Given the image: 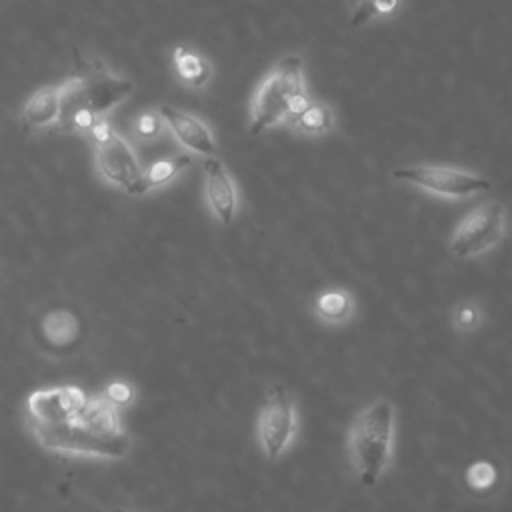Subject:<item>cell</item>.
<instances>
[{
    "mask_svg": "<svg viewBox=\"0 0 512 512\" xmlns=\"http://www.w3.org/2000/svg\"><path fill=\"white\" fill-rule=\"evenodd\" d=\"M496 478H498V472L494 464L488 460H476L466 468V484L472 490H478V492L488 490L496 484Z\"/></svg>",
    "mask_w": 512,
    "mask_h": 512,
    "instance_id": "22",
    "label": "cell"
},
{
    "mask_svg": "<svg viewBox=\"0 0 512 512\" xmlns=\"http://www.w3.org/2000/svg\"><path fill=\"white\" fill-rule=\"evenodd\" d=\"M484 320V312L478 302L474 300H464L454 306L452 310V326L460 334H470L480 328Z\"/></svg>",
    "mask_w": 512,
    "mask_h": 512,
    "instance_id": "21",
    "label": "cell"
},
{
    "mask_svg": "<svg viewBox=\"0 0 512 512\" xmlns=\"http://www.w3.org/2000/svg\"><path fill=\"white\" fill-rule=\"evenodd\" d=\"M134 90L132 80L102 62L70 74L60 82V122L68 134L86 136L98 122L118 108Z\"/></svg>",
    "mask_w": 512,
    "mask_h": 512,
    "instance_id": "1",
    "label": "cell"
},
{
    "mask_svg": "<svg viewBox=\"0 0 512 512\" xmlns=\"http://www.w3.org/2000/svg\"><path fill=\"white\" fill-rule=\"evenodd\" d=\"M396 408L386 398L366 404L348 428V458L360 484L374 486L388 470L394 452Z\"/></svg>",
    "mask_w": 512,
    "mask_h": 512,
    "instance_id": "3",
    "label": "cell"
},
{
    "mask_svg": "<svg viewBox=\"0 0 512 512\" xmlns=\"http://www.w3.org/2000/svg\"><path fill=\"white\" fill-rule=\"evenodd\" d=\"M288 126L302 136H310V138L326 136L334 128V112L328 104L310 100V104Z\"/></svg>",
    "mask_w": 512,
    "mask_h": 512,
    "instance_id": "18",
    "label": "cell"
},
{
    "mask_svg": "<svg viewBox=\"0 0 512 512\" xmlns=\"http://www.w3.org/2000/svg\"><path fill=\"white\" fill-rule=\"evenodd\" d=\"M102 396H104L112 406H116V408L120 410V408H124V406H128V404H132V400H134V390H132V386H130L128 382H110V384L106 386V390L102 392Z\"/></svg>",
    "mask_w": 512,
    "mask_h": 512,
    "instance_id": "23",
    "label": "cell"
},
{
    "mask_svg": "<svg viewBox=\"0 0 512 512\" xmlns=\"http://www.w3.org/2000/svg\"><path fill=\"white\" fill-rule=\"evenodd\" d=\"M78 420L88 426L92 432L108 438H120L126 436L128 432L122 426L120 410L112 406L102 394L98 396H88L86 406L78 414Z\"/></svg>",
    "mask_w": 512,
    "mask_h": 512,
    "instance_id": "15",
    "label": "cell"
},
{
    "mask_svg": "<svg viewBox=\"0 0 512 512\" xmlns=\"http://www.w3.org/2000/svg\"><path fill=\"white\" fill-rule=\"evenodd\" d=\"M398 6H400V0H358L350 14L348 24L352 28H360L374 18L392 16Z\"/></svg>",
    "mask_w": 512,
    "mask_h": 512,
    "instance_id": "20",
    "label": "cell"
},
{
    "mask_svg": "<svg viewBox=\"0 0 512 512\" xmlns=\"http://www.w3.org/2000/svg\"><path fill=\"white\" fill-rule=\"evenodd\" d=\"M506 232V208L498 200H486L472 208L454 228L448 248L456 258H476L492 250Z\"/></svg>",
    "mask_w": 512,
    "mask_h": 512,
    "instance_id": "7",
    "label": "cell"
},
{
    "mask_svg": "<svg viewBox=\"0 0 512 512\" xmlns=\"http://www.w3.org/2000/svg\"><path fill=\"white\" fill-rule=\"evenodd\" d=\"M298 434V406L292 394L276 384L266 392L256 418V442L266 460L282 458Z\"/></svg>",
    "mask_w": 512,
    "mask_h": 512,
    "instance_id": "6",
    "label": "cell"
},
{
    "mask_svg": "<svg viewBox=\"0 0 512 512\" xmlns=\"http://www.w3.org/2000/svg\"><path fill=\"white\" fill-rule=\"evenodd\" d=\"M190 164H192V154H174V156L152 162L148 168H144V174H142V194L168 186Z\"/></svg>",
    "mask_w": 512,
    "mask_h": 512,
    "instance_id": "17",
    "label": "cell"
},
{
    "mask_svg": "<svg viewBox=\"0 0 512 512\" xmlns=\"http://www.w3.org/2000/svg\"><path fill=\"white\" fill-rule=\"evenodd\" d=\"M164 132H166V124H164V118H162V114L158 112V108L142 110V112H138V114L132 118L130 134H132V138H134L136 142H140V144L158 142Z\"/></svg>",
    "mask_w": 512,
    "mask_h": 512,
    "instance_id": "19",
    "label": "cell"
},
{
    "mask_svg": "<svg viewBox=\"0 0 512 512\" xmlns=\"http://www.w3.org/2000/svg\"><path fill=\"white\" fill-rule=\"evenodd\" d=\"M314 316L328 326H342L356 314V300L346 288H326L312 302Z\"/></svg>",
    "mask_w": 512,
    "mask_h": 512,
    "instance_id": "14",
    "label": "cell"
},
{
    "mask_svg": "<svg viewBox=\"0 0 512 512\" xmlns=\"http://www.w3.org/2000/svg\"><path fill=\"white\" fill-rule=\"evenodd\" d=\"M92 148L96 172L108 186L132 196H142L144 168L130 140L112 130L104 140L92 144Z\"/></svg>",
    "mask_w": 512,
    "mask_h": 512,
    "instance_id": "8",
    "label": "cell"
},
{
    "mask_svg": "<svg viewBox=\"0 0 512 512\" xmlns=\"http://www.w3.org/2000/svg\"><path fill=\"white\" fill-rule=\"evenodd\" d=\"M204 174V198L210 214L222 226H230L238 212V188L218 156L204 158L202 162Z\"/></svg>",
    "mask_w": 512,
    "mask_h": 512,
    "instance_id": "10",
    "label": "cell"
},
{
    "mask_svg": "<svg viewBox=\"0 0 512 512\" xmlns=\"http://www.w3.org/2000/svg\"><path fill=\"white\" fill-rule=\"evenodd\" d=\"M158 112L164 118L166 130L186 150V154H198L204 158L216 156L218 144L214 132L202 118L168 104L160 106Z\"/></svg>",
    "mask_w": 512,
    "mask_h": 512,
    "instance_id": "11",
    "label": "cell"
},
{
    "mask_svg": "<svg viewBox=\"0 0 512 512\" xmlns=\"http://www.w3.org/2000/svg\"><path fill=\"white\" fill-rule=\"evenodd\" d=\"M34 440L48 452L64 456H82V458H100V460H118L130 452V436L108 438L92 432L84 426L78 416L62 424H30Z\"/></svg>",
    "mask_w": 512,
    "mask_h": 512,
    "instance_id": "4",
    "label": "cell"
},
{
    "mask_svg": "<svg viewBox=\"0 0 512 512\" xmlns=\"http://www.w3.org/2000/svg\"><path fill=\"white\" fill-rule=\"evenodd\" d=\"M172 66L176 78L190 90H202L212 80L210 60L188 46H176L172 50Z\"/></svg>",
    "mask_w": 512,
    "mask_h": 512,
    "instance_id": "16",
    "label": "cell"
},
{
    "mask_svg": "<svg viewBox=\"0 0 512 512\" xmlns=\"http://www.w3.org/2000/svg\"><path fill=\"white\" fill-rule=\"evenodd\" d=\"M392 176L442 200H466L490 190V180L482 174L448 164L400 166Z\"/></svg>",
    "mask_w": 512,
    "mask_h": 512,
    "instance_id": "5",
    "label": "cell"
},
{
    "mask_svg": "<svg viewBox=\"0 0 512 512\" xmlns=\"http://www.w3.org/2000/svg\"><path fill=\"white\" fill-rule=\"evenodd\" d=\"M40 338L50 350H68L80 338V320L74 312L56 308L42 316L38 326Z\"/></svg>",
    "mask_w": 512,
    "mask_h": 512,
    "instance_id": "13",
    "label": "cell"
},
{
    "mask_svg": "<svg viewBox=\"0 0 512 512\" xmlns=\"http://www.w3.org/2000/svg\"><path fill=\"white\" fill-rule=\"evenodd\" d=\"M20 122L28 130L58 128L60 122V82L32 92L20 108Z\"/></svg>",
    "mask_w": 512,
    "mask_h": 512,
    "instance_id": "12",
    "label": "cell"
},
{
    "mask_svg": "<svg viewBox=\"0 0 512 512\" xmlns=\"http://www.w3.org/2000/svg\"><path fill=\"white\" fill-rule=\"evenodd\" d=\"M88 394L78 386H52L32 392L26 400L30 424H62L74 420L86 406Z\"/></svg>",
    "mask_w": 512,
    "mask_h": 512,
    "instance_id": "9",
    "label": "cell"
},
{
    "mask_svg": "<svg viewBox=\"0 0 512 512\" xmlns=\"http://www.w3.org/2000/svg\"><path fill=\"white\" fill-rule=\"evenodd\" d=\"M110 512H132V510H126V508H112Z\"/></svg>",
    "mask_w": 512,
    "mask_h": 512,
    "instance_id": "24",
    "label": "cell"
},
{
    "mask_svg": "<svg viewBox=\"0 0 512 512\" xmlns=\"http://www.w3.org/2000/svg\"><path fill=\"white\" fill-rule=\"evenodd\" d=\"M310 104L304 62L298 54L282 56L260 80L250 102V134L258 136L290 124Z\"/></svg>",
    "mask_w": 512,
    "mask_h": 512,
    "instance_id": "2",
    "label": "cell"
}]
</instances>
